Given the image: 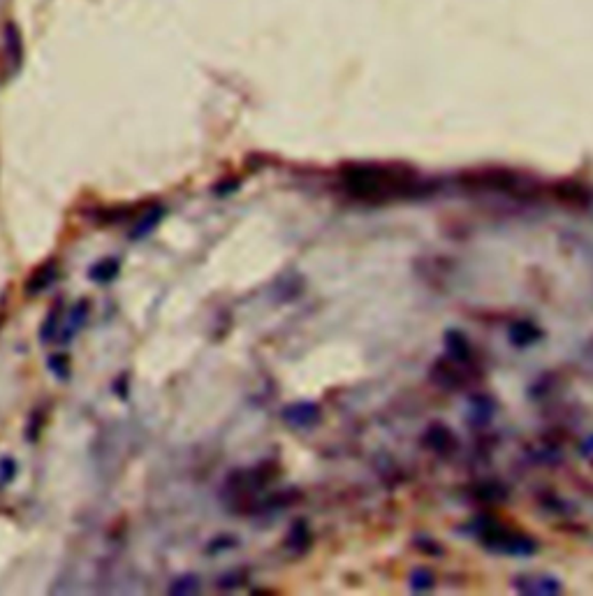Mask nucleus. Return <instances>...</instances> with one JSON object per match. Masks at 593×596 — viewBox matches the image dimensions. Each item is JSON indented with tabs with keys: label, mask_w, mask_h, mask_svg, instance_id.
Returning <instances> with one entry per match:
<instances>
[{
	"label": "nucleus",
	"mask_w": 593,
	"mask_h": 596,
	"mask_svg": "<svg viewBox=\"0 0 593 596\" xmlns=\"http://www.w3.org/2000/svg\"><path fill=\"white\" fill-rule=\"evenodd\" d=\"M44 425H47V413H44V409L33 411L28 418V425H26V439H28L30 443H35V441L40 439V434H43Z\"/></svg>",
	"instance_id": "nucleus-14"
},
{
	"label": "nucleus",
	"mask_w": 593,
	"mask_h": 596,
	"mask_svg": "<svg viewBox=\"0 0 593 596\" xmlns=\"http://www.w3.org/2000/svg\"><path fill=\"white\" fill-rule=\"evenodd\" d=\"M119 274H121V260L116 258V255L98 260L96 265H90L89 270V278L93 284H112Z\"/></svg>",
	"instance_id": "nucleus-10"
},
{
	"label": "nucleus",
	"mask_w": 593,
	"mask_h": 596,
	"mask_svg": "<svg viewBox=\"0 0 593 596\" xmlns=\"http://www.w3.org/2000/svg\"><path fill=\"white\" fill-rule=\"evenodd\" d=\"M283 420L293 425V427H313V425H318L320 422V406L313 402H297L290 404L283 409Z\"/></svg>",
	"instance_id": "nucleus-5"
},
{
	"label": "nucleus",
	"mask_w": 593,
	"mask_h": 596,
	"mask_svg": "<svg viewBox=\"0 0 593 596\" xmlns=\"http://www.w3.org/2000/svg\"><path fill=\"white\" fill-rule=\"evenodd\" d=\"M146 205H114V207H98V209L89 211L90 224L98 228H109V225L126 224V221H137V216L144 211Z\"/></svg>",
	"instance_id": "nucleus-4"
},
{
	"label": "nucleus",
	"mask_w": 593,
	"mask_h": 596,
	"mask_svg": "<svg viewBox=\"0 0 593 596\" xmlns=\"http://www.w3.org/2000/svg\"><path fill=\"white\" fill-rule=\"evenodd\" d=\"M420 179L413 169L396 165L355 163L341 169V188L347 198L362 202H387V200L410 198L420 191Z\"/></svg>",
	"instance_id": "nucleus-1"
},
{
	"label": "nucleus",
	"mask_w": 593,
	"mask_h": 596,
	"mask_svg": "<svg viewBox=\"0 0 593 596\" xmlns=\"http://www.w3.org/2000/svg\"><path fill=\"white\" fill-rule=\"evenodd\" d=\"M47 365L49 372L54 373L59 380L70 379V357H67L66 353H51V356L47 357Z\"/></svg>",
	"instance_id": "nucleus-13"
},
{
	"label": "nucleus",
	"mask_w": 593,
	"mask_h": 596,
	"mask_svg": "<svg viewBox=\"0 0 593 596\" xmlns=\"http://www.w3.org/2000/svg\"><path fill=\"white\" fill-rule=\"evenodd\" d=\"M162 216H165V207L162 205H146L144 211L139 214L137 221H135V228L130 230V239L132 241H139L144 239V237H149L153 230L158 228V224L162 221Z\"/></svg>",
	"instance_id": "nucleus-8"
},
{
	"label": "nucleus",
	"mask_w": 593,
	"mask_h": 596,
	"mask_svg": "<svg viewBox=\"0 0 593 596\" xmlns=\"http://www.w3.org/2000/svg\"><path fill=\"white\" fill-rule=\"evenodd\" d=\"M89 311H90V302L89 300H79L70 311L66 313V323L60 325V334L59 341L60 343H70L74 337L79 334V330L86 325V320H89Z\"/></svg>",
	"instance_id": "nucleus-7"
},
{
	"label": "nucleus",
	"mask_w": 593,
	"mask_h": 596,
	"mask_svg": "<svg viewBox=\"0 0 593 596\" xmlns=\"http://www.w3.org/2000/svg\"><path fill=\"white\" fill-rule=\"evenodd\" d=\"M59 277H60L59 260L47 258L44 263H40L35 270L30 271L28 278H26V284H24L26 297H40L44 290H49L56 284V281H59Z\"/></svg>",
	"instance_id": "nucleus-3"
},
{
	"label": "nucleus",
	"mask_w": 593,
	"mask_h": 596,
	"mask_svg": "<svg viewBox=\"0 0 593 596\" xmlns=\"http://www.w3.org/2000/svg\"><path fill=\"white\" fill-rule=\"evenodd\" d=\"M17 478V462L12 458H0V485H7Z\"/></svg>",
	"instance_id": "nucleus-16"
},
{
	"label": "nucleus",
	"mask_w": 593,
	"mask_h": 596,
	"mask_svg": "<svg viewBox=\"0 0 593 596\" xmlns=\"http://www.w3.org/2000/svg\"><path fill=\"white\" fill-rule=\"evenodd\" d=\"M237 188H239V179H228V181H221V184H216V186H214V193L228 195L230 191H237Z\"/></svg>",
	"instance_id": "nucleus-17"
},
{
	"label": "nucleus",
	"mask_w": 593,
	"mask_h": 596,
	"mask_svg": "<svg viewBox=\"0 0 593 596\" xmlns=\"http://www.w3.org/2000/svg\"><path fill=\"white\" fill-rule=\"evenodd\" d=\"M3 60H5V73L14 74L24 63V43L21 35L12 24L5 26V37H3Z\"/></svg>",
	"instance_id": "nucleus-6"
},
{
	"label": "nucleus",
	"mask_w": 593,
	"mask_h": 596,
	"mask_svg": "<svg viewBox=\"0 0 593 596\" xmlns=\"http://www.w3.org/2000/svg\"><path fill=\"white\" fill-rule=\"evenodd\" d=\"M232 545H234L232 538L221 537L216 543H211V550H214V553H218V550H221V548H232Z\"/></svg>",
	"instance_id": "nucleus-18"
},
{
	"label": "nucleus",
	"mask_w": 593,
	"mask_h": 596,
	"mask_svg": "<svg viewBox=\"0 0 593 596\" xmlns=\"http://www.w3.org/2000/svg\"><path fill=\"white\" fill-rule=\"evenodd\" d=\"M63 313H66V304L63 300H54L51 309L47 311V318L43 320L40 325V341L43 343H54L60 334V323H63Z\"/></svg>",
	"instance_id": "nucleus-9"
},
{
	"label": "nucleus",
	"mask_w": 593,
	"mask_h": 596,
	"mask_svg": "<svg viewBox=\"0 0 593 596\" xmlns=\"http://www.w3.org/2000/svg\"><path fill=\"white\" fill-rule=\"evenodd\" d=\"M480 541L489 548L510 554H528L535 550V543L531 538L505 529V527H498V524H487L485 529L480 531Z\"/></svg>",
	"instance_id": "nucleus-2"
},
{
	"label": "nucleus",
	"mask_w": 593,
	"mask_h": 596,
	"mask_svg": "<svg viewBox=\"0 0 593 596\" xmlns=\"http://www.w3.org/2000/svg\"><path fill=\"white\" fill-rule=\"evenodd\" d=\"M198 592H199V578L198 576H192V573L179 576V578L172 583V587H169V594L174 596H191L198 594Z\"/></svg>",
	"instance_id": "nucleus-12"
},
{
	"label": "nucleus",
	"mask_w": 593,
	"mask_h": 596,
	"mask_svg": "<svg viewBox=\"0 0 593 596\" xmlns=\"http://www.w3.org/2000/svg\"><path fill=\"white\" fill-rule=\"evenodd\" d=\"M311 545V531L306 527V522H294L290 529L288 538H285V548L293 550L294 554H301Z\"/></svg>",
	"instance_id": "nucleus-11"
},
{
	"label": "nucleus",
	"mask_w": 593,
	"mask_h": 596,
	"mask_svg": "<svg viewBox=\"0 0 593 596\" xmlns=\"http://www.w3.org/2000/svg\"><path fill=\"white\" fill-rule=\"evenodd\" d=\"M410 587H413L415 592L432 590V587H433V576L429 571H415L413 576H410Z\"/></svg>",
	"instance_id": "nucleus-15"
}]
</instances>
